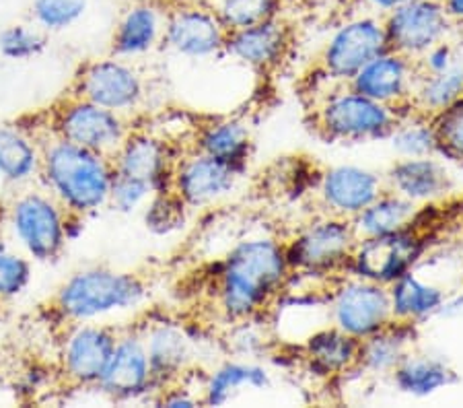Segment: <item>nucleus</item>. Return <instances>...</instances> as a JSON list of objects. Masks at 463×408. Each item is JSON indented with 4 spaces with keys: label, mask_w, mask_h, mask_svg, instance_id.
<instances>
[{
    "label": "nucleus",
    "mask_w": 463,
    "mask_h": 408,
    "mask_svg": "<svg viewBox=\"0 0 463 408\" xmlns=\"http://www.w3.org/2000/svg\"><path fill=\"white\" fill-rule=\"evenodd\" d=\"M290 266L285 246L268 237L239 242L216 264L213 303L227 324L256 320L287 285Z\"/></svg>",
    "instance_id": "f257e3e1"
},
{
    "label": "nucleus",
    "mask_w": 463,
    "mask_h": 408,
    "mask_svg": "<svg viewBox=\"0 0 463 408\" xmlns=\"http://www.w3.org/2000/svg\"><path fill=\"white\" fill-rule=\"evenodd\" d=\"M114 176V163L108 155L89 151L52 135L43 140L37 184L50 192L69 214L89 219L108 209Z\"/></svg>",
    "instance_id": "f03ea898"
},
{
    "label": "nucleus",
    "mask_w": 463,
    "mask_h": 408,
    "mask_svg": "<svg viewBox=\"0 0 463 408\" xmlns=\"http://www.w3.org/2000/svg\"><path fill=\"white\" fill-rule=\"evenodd\" d=\"M146 297L148 285L140 274L91 264L71 272L60 283L50 314L60 328L77 322H106L111 316L140 308Z\"/></svg>",
    "instance_id": "7ed1b4c3"
},
{
    "label": "nucleus",
    "mask_w": 463,
    "mask_h": 408,
    "mask_svg": "<svg viewBox=\"0 0 463 408\" xmlns=\"http://www.w3.org/2000/svg\"><path fill=\"white\" fill-rule=\"evenodd\" d=\"M6 243L33 260L35 264L58 262L69 246V213L40 184L6 192L3 196Z\"/></svg>",
    "instance_id": "20e7f679"
},
{
    "label": "nucleus",
    "mask_w": 463,
    "mask_h": 408,
    "mask_svg": "<svg viewBox=\"0 0 463 408\" xmlns=\"http://www.w3.org/2000/svg\"><path fill=\"white\" fill-rule=\"evenodd\" d=\"M311 128L326 140L363 143V140L387 138L404 114L385 103L356 93L348 83L340 91L321 98L311 109Z\"/></svg>",
    "instance_id": "39448f33"
},
{
    "label": "nucleus",
    "mask_w": 463,
    "mask_h": 408,
    "mask_svg": "<svg viewBox=\"0 0 463 408\" xmlns=\"http://www.w3.org/2000/svg\"><path fill=\"white\" fill-rule=\"evenodd\" d=\"M52 137L111 157L128 137L132 120L79 95H66L48 111Z\"/></svg>",
    "instance_id": "423d86ee"
},
{
    "label": "nucleus",
    "mask_w": 463,
    "mask_h": 408,
    "mask_svg": "<svg viewBox=\"0 0 463 408\" xmlns=\"http://www.w3.org/2000/svg\"><path fill=\"white\" fill-rule=\"evenodd\" d=\"M71 93L132 120L143 109L148 89L137 64L109 54L80 64Z\"/></svg>",
    "instance_id": "0eeeda50"
},
{
    "label": "nucleus",
    "mask_w": 463,
    "mask_h": 408,
    "mask_svg": "<svg viewBox=\"0 0 463 408\" xmlns=\"http://www.w3.org/2000/svg\"><path fill=\"white\" fill-rule=\"evenodd\" d=\"M118 328L106 322L66 324L58 334L56 369L66 385L95 390L114 353Z\"/></svg>",
    "instance_id": "6e6552de"
},
{
    "label": "nucleus",
    "mask_w": 463,
    "mask_h": 408,
    "mask_svg": "<svg viewBox=\"0 0 463 408\" xmlns=\"http://www.w3.org/2000/svg\"><path fill=\"white\" fill-rule=\"evenodd\" d=\"M356 242L353 219L327 214L305 227L285 246L290 272L327 274L340 269L348 270Z\"/></svg>",
    "instance_id": "1a4fd4ad"
},
{
    "label": "nucleus",
    "mask_w": 463,
    "mask_h": 408,
    "mask_svg": "<svg viewBox=\"0 0 463 408\" xmlns=\"http://www.w3.org/2000/svg\"><path fill=\"white\" fill-rule=\"evenodd\" d=\"M229 32L221 24L213 3L179 0L165 9L163 43L188 61H208L225 54Z\"/></svg>",
    "instance_id": "9d476101"
},
{
    "label": "nucleus",
    "mask_w": 463,
    "mask_h": 408,
    "mask_svg": "<svg viewBox=\"0 0 463 408\" xmlns=\"http://www.w3.org/2000/svg\"><path fill=\"white\" fill-rule=\"evenodd\" d=\"M416 221L402 232L358 240L350 254L348 270L387 287L404 277L418 264L424 250V235L414 227Z\"/></svg>",
    "instance_id": "9b49d317"
},
{
    "label": "nucleus",
    "mask_w": 463,
    "mask_h": 408,
    "mask_svg": "<svg viewBox=\"0 0 463 408\" xmlns=\"http://www.w3.org/2000/svg\"><path fill=\"white\" fill-rule=\"evenodd\" d=\"M387 50L381 14H363L346 21L332 33L319 56L321 71L335 83H348L363 66Z\"/></svg>",
    "instance_id": "f8f14e48"
},
{
    "label": "nucleus",
    "mask_w": 463,
    "mask_h": 408,
    "mask_svg": "<svg viewBox=\"0 0 463 408\" xmlns=\"http://www.w3.org/2000/svg\"><path fill=\"white\" fill-rule=\"evenodd\" d=\"M97 392L111 403H137V400H155V382L146 346L138 326L119 330L114 353L103 371Z\"/></svg>",
    "instance_id": "ddd939ff"
},
{
    "label": "nucleus",
    "mask_w": 463,
    "mask_h": 408,
    "mask_svg": "<svg viewBox=\"0 0 463 408\" xmlns=\"http://www.w3.org/2000/svg\"><path fill=\"white\" fill-rule=\"evenodd\" d=\"M387 48L418 61L422 54L445 42L451 27L449 14L437 0H410L398 9L383 14Z\"/></svg>",
    "instance_id": "4468645a"
},
{
    "label": "nucleus",
    "mask_w": 463,
    "mask_h": 408,
    "mask_svg": "<svg viewBox=\"0 0 463 408\" xmlns=\"http://www.w3.org/2000/svg\"><path fill=\"white\" fill-rule=\"evenodd\" d=\"M332 320L335 328L358 340L385 328L393 322L390 287L356 274L346 279L334 293Z\"/></svg>",
    "instance_id": "2eb2a0df"
},
{
    "label": "nucleus",
    "mask_w": 463,
    "mask_h": 408,
    "mask_svg": "<svg viewBox=\"0 0 463 408\" xmlns=\"http://www.w3.org/2000/svg\"><path fill=\"white\" fill-rule=\"evenodd\" d=\"M182 151L167 137L138 126L130 128L128 137L111 155L114 172L145 180L153 185L155 195L169 192L174 182V167Z\"/></svg>",
    "instance_id": "dca6fc26"
},
{
    "label": "nucleus",
    "mask_w": 463,
    "mask_h": 408,
    "mask_svg": "<svg viewBox=\"0 0 463 408\" xmlns=\"http://www.w3.org/2000/svg\"><path fill=\"white\" fill-rule=\"evenodd\" d=\"M241 176L243 169L188 148L175 161L171 190L190 211H198L229 196Z\"/></svg>",
    "instance_id": "f3484780"
},
{
    "label": "nucleus",
    "mask_w": 463,
    "mask_h": 408,
    "mask_svg": "<svg viewBox=\"0 0 463 408\" xmlns=\"http://www.w3.org/2000/svg\"><path fill=\"white\" fill-rule=\"evenodd\" d=\"M138 328L143 334L148 363H151L156 398L161 390L182 382L190 374L196 363L198 340L192 334L190 326L175 320H151Z\"/></svg>",
    "instance_id": "a211bd4d"
},
{
    "label": "nucleus",
    "mask_w": 463,
    "mask_h": 408,
    "mask_svg": "<svg viewBox=\"0 0 463 408\" xmlns=\"http://www.w3.org/2000/svg\"><path fill=\"white\" fill-rule=\"evenodd\" d=\"M416 61L398 54V52L387 50L383 54L363 66L353 79L348 81V87L356 93L371 98L379 103H385L400 114H412V100L418 85Z\"/></svg>",
    "instance_id": "6ab92c4d"
},
{
    "label": "nucleus",
    "mask_w": 463,
    "mask_h": 408,
    "mask_svg": "<svg viewBox=\"0 0 463 408\" xmlns=\"http://www.w3.org/2000/svg\"><path fill=\"white\" fill-rule=\"evenodd\" d=\"M46 137H50L48 120L40 126L24 120L0 122V174L6 192L37 184Z\"/></svg>",
    "instance_id": "aec40b11"
},
{
    "label": "nucleus",
    "mask_w": 463,
    "mask_h": 408,
    "mask_svg": "<svg viewBox=\"0 0 463 408\" xmlns=\"http://www.w3.org/2000/svg\"><path fill=\"white\" fill-rule=\"evenodd\" d=\"M293 46V27L282 17L229 32L225 54L256 71L276 69Z\"/></svg>",
    "instance_id": "412c9836"
},
{
    "label": "nucleus",
    "mask_w": 463,
    "mask_h": 408,
    "mask_svg": "<svg viewBox=\"0 0 463 408\" xmlns=\"http://www.w3.org/2000/svg\"><path fill=\"white\" fill-rule=\"evenodd\" d=\"M385 190V180L356 166L330 167L321 176L319 184V195L327 213L345 219L356 217Z\"/></svg>",
    "instance_id": "4be33fe9"
},
{
    "label": "nucleus",
    "mask_w": 463,
    "mask_h": 408,
    "mask_svg": "<svg viewBox=\"0 0 463 408\" xmlns=\"http://www.w3.org/2000/svg\"><path fill=\"white\" fill-rule=\"evenodd\" d=\"M163 25H165V9L156 0L132 3L111 32L109 54L124 61H137L151 54L163 43Z\"/></svg>",
    "instance_id": "5701e85b"
},
{
    "label": "nucleus",
    "mask_w": 463,
    "mask_h": 408,
    "mask_svg": "<svg viewBox=\"0 0 463 408\" xmlns=\"http://www.w3.org/2000/svg\"><path fill=\"white\" fill-rule=\"evenodd\" d=\"M190 148L208 157L225 161L239 169L248 167L251 155V135L245 122L237 118H213L204 124L194 126Z\"/></svg>",
    "instance_id": "b1692460"
},
{
    "label": "nucleus",
    "mask_w": 463,
    "mask_h": 408,
    "mask_svg": "<svg viewBox=\"0 0 463 408\" xmlns=\"http://www.w3.org/2000/svg\"><path fill=\"white\" fill-rule=\"evenodd\" d=\"M385 188L416 204H422L445 195L449 188V176L437 159H432V155L402 157L387 172Z\"/></svg>",
    "instance_id": "393cba45"
},
{
    "label": "nucleus",
    "mask_w": 463,
    "mask_h": 408,
    "mask_svg": "<svg viewBox=\"0 0 463 408\" xmlns=\"http://www.w3.org/2000/svg\"><path fill=\"white\" fill-rule=\"evenodd\" d=\"M270 385V374L256 363L225 361L204 377L200 400L206 406H225L245 390H264Z\"/></svg>",
    "instance_id": "a878e982"
},
{
    "label": "nucleus",
    "mask_w": 463,
    "mask_h": 408,
    "mask_svg": "<svg viewBox=\"0 0 463 408\" xmlns=\"http://www.w3.org/2000/svg\"><path fill=\"white\" fill-rule=\"evenodd\" d=\"M303 353L316 374L340 375L358 367L361 340L332 326L313 332L303 346Z\"/></svg>",
    "instance_id": "bb28decb"
},
{
    "label": "nucleus",
    "mask_w": 463,
    "mask_h": 408,
    "mask_svg": "<svg viewBox=\"0 0 463 408\" xmlns=\"http://www.w3.org/2000/svg\"><path fill=\"white\" fill-rule=\"evenodd\" d=\"M420 204L395 195L392 190H385L379 198L373 200L367 209L353 217V227L358 240L390 235L412 225L420 217Z\"/></svg>",
    "instance_id": "cd10ccee"
},
{
    "label": "nucleus",
    "mask_w": 463,
    "mask_h": 408,
    "mask_svg": "<svg viewBox=\"0 0 463 408\" xmlns=\"http://www.w3.org/2000/svg\"><path fill=\"white\" fill-rule=\"evenodd\" d=\"M414 326L408 322H392L379 332L361 340L358 367L369 374H392L410 353Z\"/></svg>",
    "instance_id": "c85d7f7f"
},
{
    "label": "nucleus",
    "mask_w": 463,
    "mask_h": 408,
    "mask_svg": "<svg viewBox=\"0 0 463 408\" xmlns=\"http://www.w3.org/2000/svg\"><path fill=\"white\" fill-rule=\"evenodd\" d=\"M393 322L416 324L445 306L447 295L440 287L422 280L414 269L390 285Z\"/></svg>",
    "instance_id": "c756f323"
},
{
    "label": "nucleus",
    "mask_w": 463,
    "mask_h": 408,
    "mask_svg": "<svg viewBox=\"0 0 463 408\" xmlns=\"http://www.w3.org/2000/svg\"><path fill=\"white\" fill-rule=\"evenodd\" d=\"M392 377L400 392L418 398L435 394L440 388L455 382V374L443 361L414 353H408L402 359L400 365L392 371Z\"/></svg>",
    "instance_id": "7c9ffc66"
},
{
    "label": "nucleus",
    "mask_w": 463,
    "mask_h": 408,
    "mask_svg": "<svg viewBox=\"0 0 463 408\" xmlns=\"http://www.w3.org/2000/svg\"><path fill=\"white\" fill-rule=\"evenodd\" d=\"M463 95V64L451 62L445 71L418 79L412 114L430 118Z\"/></svg>",
    "instance_id": "2f4dec72"
},
{
    "label": "nucleus",
    "mask_w": 463,
    "mask_h": 408,
    "mask_svg": "<svg viewBox=\"0 0 463 408\" xmlns=\"http://www.w3.org/2000/svg\"><path fill=\"white\" fill-rule=\"evenodd\" d=\"M213 6L227 32H237L280 17L285 0H213Z\"/></svg>",
    "instance_id": "473e14b6"
},
{
    "label": "nucleus",
    "mask_w": 463,
    "mask_h": 408,
    "mask_svg": "<svg viewBox=\"0 0 463 408\" xmlns=\"http://www.w3.org/2000/svg\"><path fill=\"white\" fill-rule=\"evenodd\" d=\"M35 262L11 243L0 246V306H9L24 297L33 283Z\"/></svg>",
    "instance_id": "72a5a7b5"
},
{
    "label": "nucleus",
    "mask_w": 463,
    "mask_h": 408,
    "mask_svg": "<svg viewBox=\"0 0 463 408\" xmlns=\"http://www.w3.org/2000/svg\"><path fill=\"white\" fill-rule=\"evenodd\" d=\"M387 138L400 157H429V155L437 153L435 132H432L430 120L424 116L408 114L402 118Z\"/></svg>",
    "instance_id": "f704fd0d"
},
{
    "label": "nucleus",
    "mask_w": 463,
    "mask_h": 408,
    "mask_svg": "<svg viewBox=\"0 0 463 408\" xmlns=\"http://www.w3.org/2000/svg\"><path fill=\"white\" fill-rule=\"evenodd\" d=\"M48 48V33L37 25L11 24L0 29V56L11 62H25L42 56Z\"/></svg>",
    "instance_id": "c9c22d12"
},
{
    "label": "nucleus",
    "mask_w": 463,
    "mask_h": 408,
    "mask_svg": "<svg viewBox=\"0 0 463 408\" xmlns=\"http://www.w3.org/2000/svg\"><path fill=\"white\" fill-rule=\"evenodd\" d=\"M188 214L190 209L182 203V198L174 195V190L153 195L143 209L145 225L155 235H171L179 232L188 221Z\"/></svg>",
    "instance_id": "e433bc0d"
},
{
    "label": "nucleus",
    "mask_w": 463,
    "mask_h": 408,
    "mask_svg": "<svg viewBox=\"0 0 463 408\" xmlns=\"http://www.w3.org/2000/svg\"><path fill=\"white\" fill-rule=\"evenodd\" d=\"M87 13V0H33L32 21L43 33H60L79 24Z\"/></svg>",
    "instance_id": "4c0bfd02"
},
{
    "label": "nucleus",
    "mask_w": 463,
    "mask_h": 408,
    "mask_svg": "<svg viewBox=\"0 0 463 408\" xmlns=\"http://www.w3.org/2000/svg\"><path fill=\"white\" fill-rule=\"evenodd\" d=\"M435 132L437 153L445 157L463 161V95L430 118Z\"/></svg>",
    "instance_id": "58836bf2"
},
{
    "label": "nucleus",
    "mask_w": 463,
    "mask_h": 408,
    "mask_svg": "<svg viewBox=\"0 0 463 408\" xmlns=\"http://www.w3.org/2000/svg\"><path fill=\"white\" fill-rule=\"evenodd\" d=\"M153 195L155 190L148 182L138 180V177L116 174L114 182H111L108 209L119 214H132L137 211H143Z\"/></svg>",
    "instance_id": "ea45409f"
},
{
    "label": "nucleus",
    "mask_w": 463,
    "mask_h": 408,
    "mask_svg": "<svg viewBox=\"0 0 463 408\" xmlns=\"http://www.w3.org/2000/svg\"><path fill=\"white\" fill-rule=\"evenodd\" d=\"M155 403L169 408H190L203 404V400H200L198 394H194L192 390L185 388V384L182 380L167 385L165 390H161L159 396L155 398Z\"/></svg>",
    "instance_id": "a19ab883"
},
{
    "label": "nucleus",
    "mask_w": 463,
    "mask_h": 408,
    "mask_svg": "<svg viewBox=\"0 0 463 408\" xmlns=\"http://www.w3.org/2000/svg\"><path fill=\"white\" fill-rule=\"evenodd\" d=\"M52 374H54V371H52L50 367L29 365V367L24 371V375H21V382H19L21 390L29 392V394L35 396L37 392H42L43 388H46L48 382L52 380Z\"/></svg>",
    "instance_id": "79ce46f5"
},
{
    "label": "nucleus",
    "mask_w": 463,
    "mask_h": 408,
    "mask_svg": "<svg viewBox=\"0 0 463 408\" xmlns=\"http://www.w3.org/2000/svg\"><path fill=\"white\" fill-rule=\"evenodd\" d=\"M85 225V217H79V214H69V217H66V240H69V243L79 242L80 237H83Z\"/></svg>",
    "instance_id": "37998d69"
},
{
    "label": "nucleus",
    "mask_w": 463,
    "mask_h": 408,
    "mask_svg": "<svg viewBox=\"0 0 463 408\" xmlns=\"http://www.w3.org/2000/svg\"><path fill=\"white\" fill-rule=\"evenodd\" d=\"M361 3L364 6H369V9L375 14H381V17H383V14H387L393 9H398V6H402V5L410 3V0H361Z\"/></svg>",
    "instance_id": "c03bdc74"
},
{
    "label": "nucleus",
    "mask_w": 463,
    "mask_h": 408,
    "mask_svg": "<svg viewBox=\"0 0 463 408\" xmlns=\"http://www.w3.org/2000/svg\"><path fill=\"white\" fill-rule=\"evenodd\" d=\"M443 6L451 21H463V0H443Z\"/></svg>",
    "instance_id": "a18cd8bd"
},
{
    "label": "nucleus",
    "mask_w": 463,
    "mask_h": 408,
    "mask_svg": "<svg viewBox=\"0 0 463 408\" xmlns=\"http://www.w3.org/2000/svg\"><path fill=\"white\" fill-rule=\"evenodd\" d=\"M6 243V223H5V204L3 198H0V246Z\"/></svg>",
    "instance_id": "49530a36"
},
{
    "label": "nucleus",
    "mask_w": 463,
    "mask_h": 408,
    "mask_svg": "<svg viewBox=\"0 0 463 408\" xmlns=\"http://www.w3.org/2000/svg\"><path fill=\"white\" fill-rule=\"evenodd\" d=\"M5 192H6V188H5V180H3V174H0V198L5 196Z\"/></svg>",
    "instance_id": "de8ad7c7"
},
{
    "label": "nucleus",
    "mask_w": 463,
    "mask_h": 408,
    "mask_svg": "<svg viewBox=\"0 0 463 408\" xmlns=\"http://www.w3.org/2000/svg\"><path fill=\"white\" fill-rule=\"evenodd\" d=\"M0 318H3V306H0Z\"/></svg>",
    "instance_id": "09e8293b"
},
{
    "label": "nucleus",
    "mask_w": 463,
    "mask_h": 408,
    "mask_svg": "<svg viewBox=\"0 0 463 408\" xmlns=\"http://www.w3.org/2000/svg\"><path fill=\"white\" fill-rule=\"evenodd\" d=\"M132 3H140V0H132Z\"/></svg>",
    "instance_id": "8fccbe9b"
},
{
    "label": "nucleus",
    "mask_w": 463,
    "mask_h": 408,
    "mask_svg": "<svg viewBox=\"0 0 463 408\" xmlns=\"http://www.w3.org/2000/svg\"><path fill=\"white\" fill-rule=\"evenodd\" d=\"M437 3H443V0H437Z\"/></svg>",
    "instance_id": "3c124183"
}]
</instances>
